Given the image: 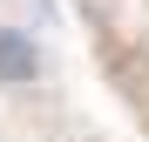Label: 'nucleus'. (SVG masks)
Wrapping results in <instances>:
<instances>
[{"label": "nucleus", "mask_w": 149, "mask_h": 142, "mask_svg": "<svg viewBox=\"0 0 149 142\" xmlns=\"http://www.w3.org/2000/svg\"><path fill=\"white\" fill-rule=\"evenodd\" d=\"M41 75V47L20 27H0V81H34Z\"/></svg>", "instance_id": "nucleus-1"}]
</instances>
